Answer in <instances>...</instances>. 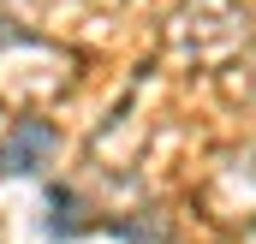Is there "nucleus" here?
I'll use <instances>...</instances> for the list:
<instances>
[{"label": "nucleus", "instance_id": "f257e3e1", "mask_svg": "<svg viewBox=\"0 0 256 244\" xmlns=\"http://www.w3.org/2000/svg\"><path fill=\"white\" fill-rule=\"evenodd\" d=\"M250 42V18L238 0H185L167 18V48L185 66H226L238 48Z\"/></svg>", "mask_w": 256, "mask_h": 244}, {"label": "nucleus", "instance_id": "f03ea898", "mask_svg": "<svg viewBox=\"0 0 256 244\" xmlns=\"http://www.w3.org/2000/svg\"><path fill=\"white\" fill-rule=\"evenodd\" d=\"M54 155V125L48 120H18L0 143V173H36Z\"/></svg>", "mask_w": 256, "mask_h": 244}]
</instances>
